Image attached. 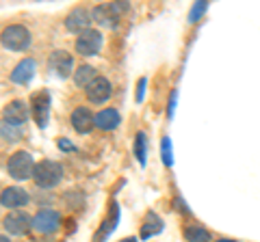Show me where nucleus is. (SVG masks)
<instances>
[{"instance_id":"1","label":"nucleus","mask_w":260,"mask_h":242,"mask_svg":"<svg viewBox=\"0 0 260 242\" xmlns=\"http://www.w3.org/2000/svg\"><path fill=\"white\" fill-rule=\"evenodd\" d=\"M61 177H63V167L54 163V160H42V163L35 165L32 180H35L39 188H54L61 182Z\"/></svg>"},{"instance_id":"2","label":"nucleus","mask_w":260,"mask_h":242,"mask_svg":"<svg viewBox=\"0 0 260 242\" xmlns=\"http://www.w3.org/2000/svg\"><path fill=\"white\" fill-rule=\"evenodd\" d=\"M7 171H9V175L13 177V180H28V177H32V173H35V163H32V156L28 154V151H15V154L9 156V163H7Z\"/></svg>"},{"instance_id":"3","label":"nucleus","mask_w":260,"mask_h":242,"mask_svg":"<svg viewBox=\"0 0 260 242\" xmlns=\"http://www.w3.org/2000/svg\"><path fill=\"white\" fill-rule=\"evenodd\" d=\"M0 42L7 50H26L30 46V33L26 26H22V24H13V26H7L3 30V35H0Z\"/></svg>"},{"instance_id":"4","label":"nucleus","mask_w":260,"mask_h":242,"mask_svg":"<svg viewBox=\"0 0 260 242\" xmlns=\"http://www.w3.org/2000/svg\"><path fill=\"white\" fill-rule=\"evenodd\" d=\"M102 42H104V39H102L100 30L89 28V30H85V33H80V35L76 37L74 48H76V52H78L80 56H95L98 52H100Z\"/></svg>"},{"instance_id":"5","label":"nucleus","mask_w":260,"mask_h":242,"mask_svg":"<svg viewBox=\"0 0 260 242\" xmlns=\"http://www.w3.org/2000/svg\"><path fill=\"white\" fill-rule=\"evenodd\" d=\"M59 225H61V216L54 210H39L30 221V227L39 233H54L59 229Z\"/></svg>"},{"instance_id":"6","label":"nucleus","mask_w":260,"mask_h":242,"mask_svg":"<svg viewBox=\"0 0 260 242\" xmlns=\"http://www.w3.org/2000/svg\"><path fill=\"white\" fill-rule=\"evenodd\" d=\"M30 110L35 117V124L39 128H46L48 124V115H50V95L46 91H39L30 98Z\"/></svg>"},{"instance_id":"7","label":"nucleus","mask_w":260,"mask_h":242,"mask_svg":"<svg viewBox=\"0 0 260 242\" xmlns=\"http://www.w3.org/2000/svg\"><path fill=\"white\" fill-rule=\"evenodd\" d=\"M91 18L93 15L89 13L85 7H76V9H72L68 13V18H65V28L72 30V33H85L89 30V24H91Z\"/></svg>"},{"instance_id":"8","label":"nucleus","mask_w":260,"mask_h":242,"mask_svg":"<svg viewBox=\"0 0 260 242\" xmlns=\"http://www.w3.org/2000/svg\"><path fill=\"white\" fill-rule=\"evenodd\" d=\"M30 221L26 212H22V210H11L9 214L5 216V229L11 233V236H22V233H26L30 229Z\"/></svg>"},{"instance_id":"9","label":"nucleus","mask_w":260,"mask_h":242,"mask_svg":"<svg viewBox=\"0 0 260 242\" xmlns=\"http://www.w3.org/2000/svg\"><path fill=\"white\" fill-rule=\"evenodd\" d=\"M126 9V5H121V3H111V5H100V7H95V11H93V18L102 24V26H117V15L119 11H124Z\"/></svg>"},{"instance_id":"10","label":"nucleus","mask_w":260,"mask_h":242,"mask_svg":"<svg viewBox=\"0 0 260 242\" xmlns=\"http://www.w3.org/2000/svg\"><path fill=\"white\" fill-rule=\"evenodd\" d=\"M50 67H52V71L59 78L74 76V59H72V54H68L65 50L52 52V56H50Z\"/></svg>"},{"instance_id":"11","label":"nucleus","mask_w":260,"mask_h":242,"mask_svg":"<svg viewBox=\"0 0 260 242\" xmlns=\"http://www.w3.org/2000/svg\"><path fill=\"white\" fill-rule=\"evenodd\" d=\"M85 93H87V100L91 104H104L111 98V83L107 78L98 76L93 83L85 89Z\"/></svg>"},{"instance_id":"12","label":"nucleus","mask_w":260,"mask_h":242,"mask_svg":"<svg viewBox=\"0 0 260 242\" xmlns=\"http://www.w3.org/2000/svg\"><path fill=\"white\" fill-rule=\"evenodd\" d=\"M0 204L9 210H18L28 204V192L20 186H9L0 192Z\"/></svg>"},{"instance_id":"13","label":"nucleus","mask_w":260,"mask_h":242,"mask_svg":"<svg viewBox=\"0 0 260 242\" xmlns=\"http://www.w3.org/2000/svg\"><path fill=\"white\" fill-rule=\"evenodd\" d=\"M72 126L78 134H89L95 126V117L93 112L89 110L87 106H78L74 112H72Z\"/></svg>"},{"instance_id":"14","label":"nucleus","mask_w":260,"mask_h":242,"mask_svg":"<svg viewBox=\"0 0 260 242\" xmlns=\"http://www.w3.org/2000/svg\"><path fill=\"white\" fill-rule=\"evenodd\" d=\"M3 115H5V124L20 128L22 124H26V119H28V108H26V104H24L22 100H15V102H11L9 106L5 108Z\"/></svg>"},{"instance_id":"15","label":"nucleus","mask_w":260,"mask_h":242,"mask_svg":"<svg viewBox=\"0 0 260 242\" xmlns=\"http://www.w3.org/2000/svg\"><path fill=\"white\" fill-rule=\"evenodd\" d=\"M35 69H37L35 61H32V59H24V61H20L18 65L13 67L11 80L15 85H28L32 80V76H35Z\"/></svg>"},{"instance_id":"16","label":"nucleus","mask_w":260,"mask_h":242,"mask_svg":"<svg viewBox=\"0 0 260 242\" xmlns=\"http://www.w3.org/2000/svg\"><path fill=\"white\" fill-rule=\"evenodd\" d=\"M117 126H119V112L115 108H104L95 115V128H100L104 132L115 130Z\"/></svg>"},{"instance_id":"17","label":"nucleus","mask_w":260,"mask_h":242,"mask_svg":"<svg viewBox=\"0 0 260 242\" xmlns=\"http://www.w3.org/2000/svg\"><path fill=\"white\" fill-rule=\"evenodd\" d=\"M160 229H162V221L154 212H148V219L143 221V227H141V238L148 240L154 233H160Z\"/></svg>"},{"instance_id":"18","label":"nucleus","mask_w":260,"mask_h":242,"mask_svg":"<svg viewBox=\"0 0 260 242\" xmlns=\"http://www.w3.org/2000/svg\"><path fill=\"white\" fill-rule=\"evenodd\" d=\"M95 78H98L95 76V69L91 65H80L78 69H74V83H76V87L87 89Z\"/></svg>"},{"instance_id":"19","label":"nucleus","mask_w":260,"mask_h":242,"mask_svg":"<svg viewBox=\"0 0 260 242\" xmlns=\"http://www.w3.org/2000/svg\"><path fill=\"white\" fill-rule=\"evenodd\" d=\"M184 238L186 242H210V233L200 225H189L184 229Z\"/></svg>"},{"instance_id":"20","label":"nucleus","mask_w":260,"mask_h":242,"mask_svg":"<svg viewBox=\"0 0 260 242\" xmlns=\"http://www.w3.org/2000/svg\"><path fill=\"white\" fill-rule=\"evenodd\" d=\"M145 134L143 132H137L135 136V156L139 160V165H145Z\"/></svg>"},{"instance_id":"21","label":"nucleus","mask_w":260,"mask_h":242,"mask_svg":"<svg viewBox=\"0 0 260 242\" xmlns=\"http://www.w3.org/2000/svg\"><path fill=\"white\" fill-rule=\"evenodd\" d=\"M160 151H162V163H165L167 167H172L174 165V154H172V139H162L160 143Z\"/></svg>"},{"instance_id":"22","label":"nucleus","mask_w":260,"mask_h":242,"mask_svg":"<svg viewBox=\"0 0 260 242\" xmlns=\"http://www.w3.org/2000/svg\"><path fill=\"white\" fill-rule=\"evenodd\" d=\"M206 7H208V3H195L193 9H191V13H189V22H198L200 15L206 11Z\"/></svg>"},{"instance_id":"23","label":"nucleus","mask_w":260,"mask_h":242,"mask_svg":"<svg viewBox=\"0 0 260 242\" xmlns=\"http://www.w3.org/2000/svg\"><path fill=\"white\" fill-rule=\"evenodd\" d=\"M145 83H148V80H145V78H141V80H139V85H137V102H141V100H143V91H145Z\"/></svg>"},{"instance_id":"24","label":"nucleus","mask_w":260,"mask_h":242,"mask_svg":"<svg viewBox=\"0 0 260 242\" xmlns=\"http://www.w3.org/2000/svg\"><path fill=\"white\" fill-rule=\"evenodd\" d=\"M176 95H178V93L172 91V98H169V106H167V115H169V117L174 115V108H176Z\"/></svg>"},{"instance_id":"25","label":"nucleus","mask_w":260,"mask_h":242,"mask_svg":"<svg viewBox=\"0 0 260 242\" xmlns=\"http://www.w3.org/2000/svg\"><path fill=\"white\" fill-rule=\"evenodd\" d=\"M59 149L72 151V149H74V145H70V143H68V139H61V141H59Z\"/></svg>"},{"instance_id":"26","label":"nucleus","mask_w":260,"mask_h":242,"mask_svg":"<svg viewBox=\"0 0 260 242\" xmlns=\"http://www.w3.org/2000/svg\"><path fill=\"white\" fill-rule=\"evenodd\" d=\"M119 242H139L137 238H124V240H119Z\"/></svg>"},{"instance_id":"27","label":"nucleus","mask_w":260,"mask_h":242,"mask_svg":"<svg viewBox=\"0 0 260 242\" xmlns=\"http://www.w3.org/2000/svg\"><path fill=\"white\" fill-rule=\"evenodd\" d=\"M0 242H11V240L7 238V236H0Z\"/></svg>"},{"instance_id":"28","label":"nucleus","mask_w":260,"mask_h":242,"mask_svg":"<svg viewBox=\"0 0 260 242\" xmlns=\"http://www.w3.org/2000/svg\"><path fill=\"white\" fill-rule=\"evenodd\" d=\"M217 242H237V240H228V238H221V240H217Z\"/></svg>"}]
</instances>
